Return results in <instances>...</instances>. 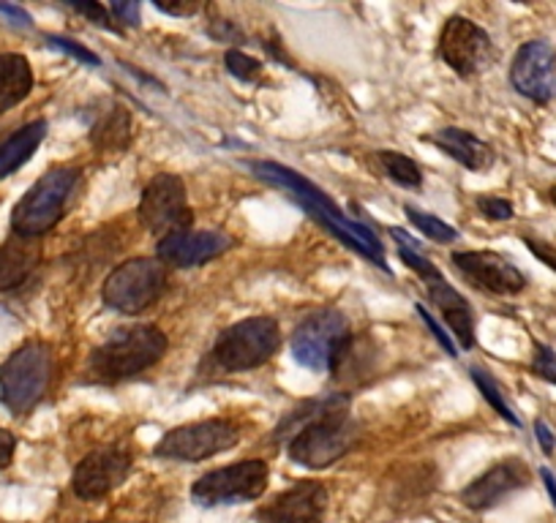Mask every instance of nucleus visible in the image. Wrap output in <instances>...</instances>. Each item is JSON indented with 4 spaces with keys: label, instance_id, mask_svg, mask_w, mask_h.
I'll return each instance as SVG.
<instances>
[{
    "label": "nucleus",
    "instance_id": "2f4dec72",
    "mask_svg": "<svg viewBox=\"0 0 556 523\" xmlns=\"http://www.w3.org/2000/svg\"><path fill=\"white\" fill-rule=\"evenodd\" d=\"M532 371L538 373L540 379H545V382L556 384V355L548 349V346H543V344L534 346Z\"/></svg>",
    "mask_w": 556,
    "mask_h": 523
},
{
    "label": "nucleus",
    "instance_id": "393cba45",
    "mask_svg": "<svg viewBox=\"0 0 556 523\" xmlns=\"http://www.w3.org/2000/svg\"><path fill=\"white\" fill-rule=\"evenodd\" d=\"M47 137V120H34L28 126H23L17 135L9 137L3 145H0V180L9 178V175L17 173L20 167L30 162L39 145Z\"/></svg>",
    "mask_w": 556,
    "mask_h": 523
},
{
    "label": "nucleus",
    "instance_id": "72a5a7b5",
    "mask_svg": "<svg viewBox=\"0 0 556 523\" xmlns=\"http://www.w3.org/2000/svg\"><path fill=\"white\" fill-rule=\"evenodd\" d=\"M72 9L77 14H83V17H88L93 25H99V28L117 30L115 20H112V14H110V9L101 7V3H72Z\"/></svg>",
    "mask_w": 556,
    "mask_h": 523
},
{
    "label": "nucleus",
    "instance_id": "37998d69",
    "mask_svg": "<svg viewBox=\"0 0 556 523\" xmlns=\"http://www.w3.org/2000/svg\"><path fill=\"white\" fill-rule=\"evenodd\" d=\"M540 477H543L545 488H548V494H551V501H554V507H556V477L548 472V469H540Z\"/></svg>",
    "mask_w": 556,
    "mask_h": 523
},
{
    "label": "nucleus",
    "instance_id": "c85d7f7f",
    "mask_svg": "<svg viewBox=\"0 0 556 523\" xmlns=\"http://www.w3.org/2000/svg\"><path fill=\"white\" fill-rule=\"evenodd\" d=\"M469 373H472V382L478 384V390H480V393H483L485 401L491 404V409H496V414H500L502 420H507V423H510V425H518V429H521V420H518L516 412H513V409L507 407V401H505V398H502L500 384H496L494 379H491L489 373H485V368H469Z\"/></svg>",
    "mask_w": 556,
    "mask_h": 523
},
{
    "label": "nucleus",
    "instance_id": "aec40b11",
    "mask_svg": "<svg viewBox=\"0 0 556 523\" xmlns=\"http://www.w3.org/2000/svg\"><path fill=\"white\" fill-rule=\"evenodd\" d=\"M420 140L426 145L440 148L445 156H451L453 162L462 164L469 173H485L496 164V153L489 142H483L480 137H475L472 131H464V128H440V131H431V135H424Z\"/></svg>",
    "mask_w": 556,
    "mask_h": 523
},
{
    "label": "nucleus",
    "instance_id": "a19ab883",
    "mask_svg": "<svg viewBox=\"0 0 556 523\" xmlns=\"http://www.w3.org/2000/svg\"><path fill=\"white\" fill-rule=\"evenodd\" d=\"M534 434H538L540 450H543L545 456H551V452L556 450V436H554V431H551L548 425L543 423V420H538V423H534Z\"/></svg>",
    "mask_w": 556,
    "mask_h": 523
},
{
    "label": "nucleus",
    "instance_id": "cd10ccee",
    "mask_svg": "<svg viewBox=\"0 0 556 523\" xmlns=\"http://www.w3.org/2000/svg\"><path fill=\"white\" fill-rule=\"evenodd\" d=\"M404 213H406V218H409V221L426 234V238L434 240V243L447 245V243H456L458 240V229L451 227V224H445L442 218L431 216V213L417 211V207H412V205H406Z\"/></svg>",
    "mask_w": 556,
    "mask_h": 523
},
{
    "label": "nucleus",
    "instance_id": "bb28decb",
    "mask_svg": "<svg viewBox=\"0 0 556 523\" xmlns=\"http://www.w3.org/2000/svg\"><path fill=\"white\" fill-rule=\"evenodd\" d=\"M379 162H382L384 173H388V178L393 180V183L412 191H417L424 186V173H420V167H417L409 156H404V153L379 151Z\"/></svg>",
    "mask_w": 556,
    "mask_h": 523
},
{
    "label": "nucleus",
    "instance_id": "c756f323",
    "mask_svg": "<svg viewBox=\"0 0 556 523\" xmlns=\"http://www.w3.org/2000/svg\"><path fill=\"white\" fill-rule=\"evenodd\" d=\"M224 63H227V72L232 74L235 79H240V82H260L262 79V63L256 61V58L245 55L243 50H227V55H224Z\"/></svg>",
    "mask_w": 556,
    "mask_h": 523
},
{
    "label": "nucleus",
    "instance_id": "39448f33",
    "mask_svg": "<svg viewBox=\"0 0 556 523\" xmlns=\"http://www.w3.org/2000/svg\"><path fill=\"white\" fill-rule=\"evenodd\" d=\"M79 183V169L58 167L41 175L28 194L17 202L12 213V229L14 234L23 238H41L50 232L66 213L68 202H72L74 189Z\"/></svg>",
    "mask_w": 556,
    "mask_h": 523
},
{
    "label": "nucleus",
    "instance_id": "412c9836",
    "mask_svg": "<svg viewBox=\"0 0 556 523\" xmlns=\"http://www.w3.org/2000/svg\"><path fill=\"white\" fill-rule=\"evenodd\" d=\"M45 248L39 238L12 234L0 245V292H14L36 273Z\"/></svg>",
    "mask_w": 556,
    "mask_h": 523
},
{
    "label": "nucleus",
    "instance_id": "7c9ffc66",
    "mask_svg": "<svg viewBox=\"0 0 556 523\" xmlns=\"http://www.w3.org/2000/svg\"><path fill=\"white\" fill-rule=\"evenodd\" d=\"M478 211L489 221H510L513 218V205L502 196H478Z\"/></svg>",
    "mask_w": 556,
    "mask_h": 523
},
{
    "label": "nucleus",
    "instance_id": "c03bdc74",
    "mask_svg": "<svg viewBox=\"0 0 556 523\" xmlns=\"http://www.w3.org/2000/svg\"><path fill=\"white\" fill-rule=\"evenodd\" d=\"M548 196H551V202H554V205H556V186L548 191Z\"/></svg>",
    "mask_w": 556,
    "mask_h": 523
},
{
    "label": "nucleus",
    "instance_id": "4468645a",
    "mask_svg": "<svg viewBox=\"0 0 556 523\" xmlns=\"http://www.w3.org/2000/svg\"><path fill=\"white\" fill-rule=\"evenodd\" d=\"M510 82L523 99L534 104H551L556 99V50L548 41H527L516 52L510 66Z\"/></svg>",
    "mask_w": 556,
    "mask_h": 523
},
{
    "label": "nucleus",
    "instance_id": "9d476101",
    "mask_svg": "<svg viewBox=\"0 0 556 523\" xmlns=\"http://www.w3.org/2000/svg\"><path fill=\"white\" fill-rule=\"evenodd\" d=\"M139 218L156 238H169V234L189 232L194 224V213L186 196V183L180 175L162 173L146 186L142 200H139Z\"/></svg>",
    "mask_w": 556,
    "mask_h": 523
},
{
    "label": "nucleus",
    "instance_id": "a211bd4d",
    "mask_svg": "<svg viewBox=\"0 0 556 523\" xmlns=\"http://www.w3.org/2000/svg\"><path fill=\"white\" fill-rule=\"evenodd\" d=\"M325 512H328V488L317 480H301L260 507L254 523H323Z\"/></svg>",
    "mask_w": 556,
    "mask_h": 523
},
{
    "label": "nucleus",
    "instance_id": "f257e3e1",
    "mask_svg": "<svg viewBox=\"0 0 556 523\" xmlns=\"http://www.w3.org/2000/svg\"><path fill=\"white\" fill-rule=\"evenodd\" d=\"M249 169L256 175L260 180L265 183L278 186V189H285L287 194H292V200L308 213L317 224H323L328 232H333L341 243L350 245L355 254L366 256L371 259L377 268L388 270L384 265V248H382V240L366 227V224L355 221V218L346 216L323 189L306 180L303 175H298L295 169L285 167V164H276V162H249Z\"/></svg>",
    "mask_w": 556,
    "mask_h": 523
},
{
    "label": "nucleus",
    "instance_id": "4c0bfd02",
    "mask_svg": "<svg viewBox=\"0 0 556 523\" xmlns=\"http://www.w3.org/2000/svg\"><path fill=\"white\" fill-rule=\"evenodd\" d=\"M207 34L218 41H235V39H243V34L238 30V25L229 23V20H216V23L207 28Z\"/></svg>",
    "mask_w": 556,
    "mask_h": 523
},
{
    "label": "nucleus",
    "instance_id": "5701e85b",
    "mask_svg": "<svg viewBox=\"0 0 556 523\" xmlns=\"http://www.w3.org/2000/svg\"><path fill=\"white\" fill-rule=\"evenodd\" d=\"M346 407H350V396H346V393H328V396L308 398V401H303L301 407L292 409V412L281 420V425H276V431H273V442H285V439L292 442L308 423H314V420L323 418V414L339 412V409H346Z\"/></svg>",
    "mask_w": 556,
    "mask_h": 523
},
{
    "label": "nucleus",
    "instance_id": "58836bf2",
    "mask_svg": "<svg viewBox=\"0 0 556 523\" xmlns=\"http://www.w3.org/2000/svg\"><path fill=\"white\" fill-rule=\"evenodd\" d=\"M14 450H17V436L12 431L0 429V469H7L12 463Z\"/></svg>",
    "mask_w": 556,
    "mask_h": 523
},
{
    "label": "nucleus",
    "instance_id": "79ce46f5",
    "mask_svg": "<svg viewBox=\"0 0 556 523\" xmlns=\"http://www.w3.org/2000/svg\"><path fill=\"white\" fill-rule=\"evenodd\" d=\"M0 14L9 20H14V25H23V28H30V14L23 12L20 7H9V3H0Z\"/></svg>",
    "mask_w": 556,
    "mask_h": 523
},
{
    "label": "nucleus",
    "instance_id": "a878e982",
    "mask_svg": "<svg viewBox=\"0 0 556 523\" xmlns=\"http://www.w3.org/2000/svg\"><path fill=\"white\" fill-rule=\"evenodd\" d=\"M377 366V355L368 346L366 335H350V341L344 344L341 355L333 362V377L344 384H361L366 382V373L374 371Z\"/></svg>",
    "mask_w": 556,
    "mask_h": 523
},
{
    "label": "nucleus",
    "instance_id": "0eeeda50",
    "mask_svg": "<svg viewBox=\"0 0 556 523\" xmlns=\"http://www.w3.org/2000/svg\"><path fill=\"white\" fill-rule=\"evenodd\" d=\"M357 439H361V425L346 414V409H339L308 423L287 445V452L292 461L306 469H328L355 450Z\"/></svg>",
    "mask_w": 556,
    "mask_h": 523
},
{
    "label": "nucleus",
    "instance_id": "f03ea898",
    "mask_svg": "<svg viewBox=\"0 0 556 523\" xmlns=\"http://www.w3.org/2000/svg\"><path fill=\"white\" fill-rule=\"evenodd\" d=\"M167 335L156 324L121 328L88 357V379L99 384H117L139 377L167 355Z\"/></svg>",
    "mask_w": 556,
    "mask_h": 523
},
{
    "label": "nucleus",
    "instance_id": "f3484780",
    "mask_svg": "<svg viewBox=\"0 0 556 523\" xmlns=\"http://www.w3.org/2000/svg\"><path fill=\"white\" fill-rule=\"evenodd\" d=\"M235 243L238 240L232 234L218 232V229H189V232L159 240L156 254L167 268H202L207 262L232 251Z\"/></svg>",
    "mask_w": 556,
    "mask_h": 523
},
{
    "label": "nucleus",
    "instance_id": "b1692460",
    "mask_svg": "<svg viewBox=\"0 0 556 523\" xmlns=\"http://www.w3.org/2000/svg\"><path fill=\"white\" fill-rule=\"evenodd\" d=\"M90 142L99 153H123L131 142V112L112 104L90 128Z\"/></svg>",
    "mask_w": 556,
    "mask_h": 523
},
{
    "label": "nucleus",
    "instance_id": "473e14b6",
    "mask_svg": "<svg viewBox=\"0 0 556 523\" xmlns=\"http://www.w3.org/2000/svg\"><path fill=\"white\" fill-rule=\"evenodd\" d=\"M47 41H50V44L55 47V50H63V52H68V55H72V58H77L79 63H88V66H99V63H101L96 52L85 50V47L77 44V41L63 39V36H47Z\"/></svg>",
    "mask_w": 556,
    "mask_h": 523
},
{
    "label": "nucleus",
    "instance_id": "2eb2a0df",
    "mask_svg": "<svg viewBox=\"0 0 556 523\" xmlns=\"http://www.w3.org/2000/svg\"><path fill=\"white\" fill-rule=\"evenodd\" d=\"M131 463L134 458L126 447L110 445L101 447V450H93L90 456H85L83 461H79L77 469H74V494H77L79 499L88 501L112 494V490L128 477Z\"/></svg>",
    "mask_w": 556,
    "mask_h": 523
},
{
    "label": "nucleus",
    "instance_id": "dca6fc26",
    "mask_svg": "<svg viewBox=\"0 0 556 523\" xmlns=\"http://www.w3.org/2000/svg\"><path fill=\"white\" fill-rule=\"evenodd\" d=\"M451 262L464 279H469L478 290L491 292V295L510 297L527 286V276L496 251H456Z\"/></svg>",
    "mask_w": 556,
    "mask_h": 523
},
{
    "label": "nucleus",
    "instance_id": "9b49d317",
    "mask_svg": "<svg viewBox=\"0 0 556 523\" xmlns=\"http://www.w3.org/2000/svg\"><path fill=\"white\" fill-rule=\"evenodd\" d=\"M240 442L238 429L229 420H200V423L178 425V429L167 431L162 442L156 445V456L167 458V461H184V463H200L207 458L218 456V452L232 450Z\"/></svg>",
    "mask_w": 556,
    "mask_h": 523
},
{
    "label": "nucleus",
    "instance_id": "4be33fe9",
    "mask_svg": "<svg viewBox=\"0 0 556 523\" xmlns=\"http://www.w3.org/2000/svg\"><path fill=\"white\" fill-rule=\"evenodd\" d=\"M30 90H34V68L28 58L17 52L0 55V115H7L20 101L28 99Z\"/></svg>",
    "mask_w": 556,
    "mask_h": 523
},
{
    "label": "nucleus",
    "instance_id": "1a4fd4ad",
    "mask_svg": "<svg viewBox=\"0 0 556 523\" xmlns=\"http://www.w3.org/2000/svg\"><path fill=\"white\" fill-rule=\"evenodd\" d=\"M267 480H270L267 463L260 458H249V461L232 463V467L213 469L205 477L197 480L191 485V499L202 507L254 501L265 494Z\"/></svg>",
    "mask_w": 556,
    "mask_h": 523
},
{
    "label": "nucleus",
    "instance_id": "6e6552de",
    "mask_svg": "<svg viewBox=\"0 0 556 523\" xmlns=\"http://www.w3.org/2000/svg\"><path fill=\"white\" fill-rule=\"evenodd\" d=\"M350 335V319L344 314L336 308L314 311L292 333V357L308 371H330Z\"/></svg>",
    "mask_w": 556,
    "mask_h": 523
},
{
    "label": "nucleus",
    "instance_id": "ea45409f",
    "mask_svg": "<svg viewBox=\"0 0 556 523\" xmlns=\"http://www.w3.org/2000/svg\"><path fill=\"white\" fill-rule=\"evenodd\" d=\"M153 7L164 14H175V17H180V14H184V17H191V14L200 12V3H164V0H156Z\"/></svg>",
    "mask_w": 556,
    "mask_h": 523
},
{
    "label": "nucleus",
    "instance_id": "f8f14e48",
    "mask_svg": "<svg viewBox=\"0 0 556 523\" xmlns=\"http://www.w3.org/2000/svg\"><path fill=\"white\" fill-rule=\"evenodd\" d=\"M399 256L406 268L415 270V273L426 281V292H429L431 303H434L437 311L445 317L447 328H451V333L458 339L462 349H472L475 314H472V306L467 303V297L458 295V292L447 284L445 276L440 273V268H437L434 262H429L426 256L417 254V251L399 245Z\"/></svg>",
    "mask_w": 556,
    "mask_h": 523
},
{
    "label": "nucleus",
    "instance_id": "6ab92c4d",
    "mask_svg": "<svg viewBox=\"0 0 556 523\" xmlns=\"http://www.w3.org/2000/svg\"><path fill=\"white\" fill-rule=\"evenodd\" d=\"M523 485H529V469L527 463L518 458H507V461L496 463L489 472L480 474L478 480L462 490V501L469 510H489V507L500 505L505 496L516 494Z\"/></svg>",
    "mask_w": 556,
    "mask_h": 523
},
{
    "label": "nucleus",
    "instance_id": "20e7f679",
    "mask_svg": "<svg viewBox=\"0 0 556 523\" xmlns=\"http://www.w3.org/2000/svg\"><path fill=\"white\" fill-rule=\"evenodd\" d=\"M169 290L167 265L162 259H148V256H137L123 265H117L110 276H106L104 286H101V301L106 308L126 317H137V314L148 311L156 306Z\"/></svg>",
    "mask_w": 556,
    "mask_h": 523
},
{
    "label": "nucleus",
    "instance_id": "ddd939ff",
    "mask_svg": "<svg viewBox=\"0 0 556 523\" xmlns=\"http://www.w3.org/2000/svg\"><path fill=\"white\" fill-rule=\"evenodd\" d=\"M437 52L464 79L478 77L496 61V47L491 36L472 20L458 17V14L442 25Z\"/></svg>",
    "mask_w": 556,
    "mask_h": 523
},
{
    "label": "nucleus",
    "instance_id": "423d86ee",
    "mask_svg": "<svg viewBox=\"0 0 556 523\" xmlns=\"http://www.w3.org/2000/svg\"><path fill=\"white\" fill-rule=\"evenodd\" d=\"M281 349V328L270 317H249L229 324L213 344V362L222 371H254Z\"/></svg>",
    "mask_w": 556,
    "mask_h": 523
},
{
    "label": "nucleus",
    "instance_id": "f704fd0d",
    "mask_svg": "<svg viewBox=\"0 0 556 523\" xmlns=\"http://www.w3.org/2000/svg\"><path fill=\"white\" fill-rule=\"evenodd\" d=\"M417 317L424 319V322H426V328H429L431 333H434V339L440 341V344H442V349H445L447 355H453V357L458 355V352H456V346H453V341H451V335H447L445 330H442L440 324H437V319L431 317V314H429V308H426V306H420V303H417Z\"/></svg>",
    "mask_w": 556,
    "mask_h": 523
},
{
    "label": "nucleus",
    "instance_id": "e433bc0d",
    "mask_svg": "<svg viewBox=\"0 0 556 523\" xmlns=\"http://www.w3.org/2000/svg\"><path fill=\"white\" fill-rule=\"evenodd\" d=\"M139 12H142L139 3H112L110 7L112 20H115V23L131 25V28H137L139 25Z\"/></svg>",
    "mask_w": 556,
    "mask_h": 523
},
{
    "label": "nucleus",
    "instance_id": "7ed1b4c3",
    "mask_svg": "<svg viewBox=\"0 0 556 523\" xmlns=\"http://www.w3.org/2000/svg\"><path fill=\"white\" fill-rule=\"evenodd\" d=\"M52 349L45 341H28L0 366V401L14 418L28 414L45 398L52 382Z\"/></svg>",
    "mask_w": 556,
    "mask_h": 523
},
{
    "label": "nucleus",
    "instance_id": "c9c22d12",
    "mask_svg": "<svg viewBox=\"0 0 556 523\" xmlns=\"http://www.w3.org/2000/svg\"><path fill=\"white\" fill-rule=\"evenodd\" d=\"M523 243H527V248L532 251L543 265H548V268L556 273V245L545 243V240H538V238H523Z\"/></svg>",
    "mask_w": 556,
    "mask_h": 523
}]
</instances>
